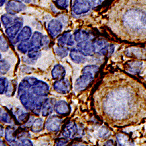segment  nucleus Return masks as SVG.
I'll return each mask as SVG.
<instances>
[{
  "instance_id": "13",
  "label": "nucleus",
  "mask_w": 146,
  "mask_h": 146,
  "mask_svg": "<svg viewBox=\"0 0 146 146\" xmlns=\"http://www.w3.org/2000/svg\"><path fill=\"white\" fill-rule=\"evenodd\" d=\"M54 110L59 115H65L69 112V106L66 101L61 100L54 104Z\"/></svg>"
},
{
  "instance_id": "34",
  "label": "nucleus",
  "mask_w": 146,
  "mask_h": 146,
  "mask_svg": "<svg viewBox=\"0 0 146 146\" xmlns=\"http://www.w3.org/2000/svg\"><path fill=\"white\" fill-rule=\"evenodd\" d=\"M108 132H109V131L106 128H105V127H103L100 129L99 132V137L101 138L106 137L108 133Z\"/></svg>"
},
{
  "instance_id": "5",
  "label": "nucleus",
  "mask_w": 146,
  "mask_h": 146,
  "mask_svg": "<svg viewBox=\"0 0 146 146\" xmlns=\"http://www.w3.org/2000/svg\"><path fill=\"white\" fill-rule=\"evenodd\" d=\"M26 9V6L21 1L11 0L9 1L5 6V10L8 14L14 15Z\"/></svg>"
},
{
  "instance_id": "28",
  "label": "nucleus",
  "mask_w": 146,
  "mask_h": 146,
  "mask_svg": "<svg viewBox=\"0 0 146 146\" xmlns=\"http://www.w3.org/2000/svg\"><path fill=\"white\" fill-rule=\"evenodd\" d=\"M9 48V46L7 41L3 36H1V50L2 52H6Z\"/></svg>"
},
{
  "instance_id": "22",
  "label": "nucleus",
  "mask_w": 146,
  "mask_h": 146,
  "mask_svg": "<svg viewBox=\"0 0 146 146\" xmlns=\"http://www.w3.org/2000/svg\"><path fill=\"white\" fill-rule=\"evenodd\" d=\"M43 121H44L41 118H38L35 120L31 127V131L33 133H39L42 131Z\"/></svg>"
},
{
  "instance_id": "33",
  "label": "nucleus",
  "mask_w": 146,
  "mask_h": 146,
  "mask_svg": "<svg viewBox=\"0 0 146 146\" xmlns=\"http://www.w3.org/2000/svg\"><path fill=\"white\" fill-rule=\"evenodd\" d=\"M50 39L47 36H44L41 40V47L46 48L48 47L49 44Z\"/></svg>"
},
{
  "instance_id": "11",
  "label": "nucleus",
  "mask_w": 146,
  "mask_h": 146,
  "mask_svg": "<svg viewBox=\"0 0 146 146\" xmlns=\"http://www.w3.org/2000/svg\"><path fill=\"white\" fill-rule=\"evenodd\" d=\"M32 31L31 29L29 26H26L21 29L18 35L14 41V44H15L23 41L29 40L32 36Z\"/></svg>"
},
{
  "instance_id": "21",
  "label": "nucleus",
  "mask_w": 146,
  "mask_h": 146,
  "mask_svg": "<svg viewBox=\"0 0 146 146\" xmlns=\"http://www.w3.org/2000/svg\"><path fill=\"white\" fill-rule=\"evenodd\" d=\"M32 47L30 41H23L19 44L17 46V49L22 53L26 54Z\"/></svg>"
},
{
  "instance_id": "39",
  "label": "nucleus",
  "mask_w": 146,
  "mask_h": 146,
  "mask_svg": "<svg viewBox=\"0 0 146 146\" xmlns=\"http://www.w3.org/2000/svg\"><path fill=\"white\" fill-rule=\"evenodd\" d=\"M13 1H21V2H24L26 3H29L30 2V0H13Z\"/></svg>"
},
{
  "instance_id": "6",
  "label": "nucleus",
  "mask_w": 146,
  "mask_h": 146,
  "mask_svg": "<svg viewBox=\"0 0 146 146\" xmlns=\"http://www.w3.org/2000/svg\"><path fill=\"white\" fill-rule=\"evenodd\" d=\"M62 22L57 19H52L48 25V31L53 39L56 38L62 32L63 29Z\"/></svg>"
},
{
  "instance_id": "32",
  "label": "nucleus",
  "mask_w": 146,
  "mask_h": 146,
  "mask_svg": "<svg viewBox=\"0 0 146 146\" xmlns=\"http://www.w3.org/2000/svg\"><path fill=\"white\" fill-rule=\"evenodd\" d=\"M1 120L5 123H11V120L10 119L9 116L6 112L2 113V115L1 114Z\"/></svg>"
},
{
  "instance_id": "3",
  "label": "nucleus",
  "mask_w": 146,
  "mask_h": 146,
  "mask_svg": "<svg viewBox=\"0 0 146 146\" xmlns=\"http://www.w3.org/2000/svg\"><path fill=\"white\" fill-rule=\"evenodd\" d=\"M91 8L86 0H74L72 5V10L76 15L86 13Z\"/></svg>"
},
{
  "instance_id": "15",
  "label": "nucleus",
  "mask_w": 146,
  "mask_h": 146,
  "mask_svg": "<svg viewBox=\"0 0 146 146\" xmlns=\"http://www.w3.org/2000/svg\"><path fill=\"white\" fill-rule=\"evenodd\" d=\"M15 128L13 126H8L5 131V139L9 143L12 145H17L18 143H16V137L15 136L14 133Z\"/></svg>"
},
{
  "instance_id": "29",
  "label": "nucleus",
  "mask_w": 146,
  "mask_h": 146,
  "mask_svg": "<svg viewBox=\"0 0 146 146\" xmlns=\"http://www.w3.org/2000/svg\"><path fill=\"white\" fill-rule=\"evenodd\" d=\"M117 139L119 142V144L121 146L126 145V144H129L128 143V138L124 135L122 134H118L117 136Z\"/></svg>"
},
{
  "instance_id": "10",
  "label": "nucleus",
  "mask_w": 146,
  "mask_h": 146,
  "mask_svg": "<svg viewBox=\"0 0 146 146\" xmlns=\"http://www.w3.org/2000/svg\"><path fill=\"white\" fill-rule=\"evenodd\" d=\"M54 90L61 94H66L70 90V83L68 79H64L55 82L54 84Z\"/></svg>"
},
{
  "instance_id": "30",
  "label": "nucleus",
  "mask_w": 146,
  "mask_h": 146,
  "mask_svg": "<svg viewBox=\"0 0 146 146\" xmlns=\"http://www.w3.org/2000/svg\"><path fill=\"white\" fill-rule=\"evenodd\" d=\"M69 0H56L55 2L58 7L66 9L69 5Z\"/></svg>"
},
{
  "instance_id": "14",
  "label": "nucleus",
  "mask_w": 146,
  "mask_h": 146,
  "mask_svg": "<svg viewBox=\"0 0 146 146\" xmlns=\"http://www.w3.org/2000/svg\"><path fill=\"white\" fill-rule=\"evenodd\" d=\"M69 56L71 60L75 63L81 64L84 62L85 58L78 49H72Z\"/></svg>"
},
{
  "instance_id": "18",
  "label": "nucleus",
  "mask_w": 146,
  "mask_h": 146,
  "mask_svg": "<svg viewBox=\"0 0 146 146\" xmlns=\"http://www.w3.org/2000/svg\"><path fill=\"white\" fill-rule=\"evenodd\" d=\"M43 36H44L41 33L38 31L34 32L30 40L32 46L41 48V40Z\"/></svg>"
},
{
  "instance_id": "16",
  "label": "nucleus",
  "mask_w": 146,
  "mask_h": 146,
  "mask_svg": "<svg viewBox=\"0 0 146 146\" xmlns=\"http://www.w3.org/2000/svg\"><path fill=\"white\" fill-rule=\"evenodd\" d=\"M77 131L78 129L76 124L71 122L66 126V129L63 133V135L66 138H72L76 135Z\"/></svg>"
},
{
  "instance_id": "20",
  "label": "nucleus",
  "mask_w": 146,
  "mask_h": 146,
  "mask_svg": "<svg viewBox=\"0 0 146 146\" xmlns=\"http://www.w3.org/2000/svg\"><path fill=\"white\" fill-rule=\"evenodd\" d=\"M40 48L36 46L32 47L28 52V57L34 61L37 60L41 55Z\"/></svg>"
},
{
  "instance_id": "31",
  "label": "nucleus",
  "mask_w": 146,
  "mask_h": 146,
  "mask_svg": "<svg viewBox=\"0 0 146 146\" xmlns=\"http://www.w3.org/2000/svg\"><path fill=\"white\" fill-rule=\"evenodd\" d=\"M91 6V8H95L102 4L104 0H86Z\"/></svg>"
},
{
  "instance_id": "7",
  "label": "nucleus",
  "mask_w": 146,
  "mask_h": 146,
  "mask_svg": "<svg viewBox=\"0 0 146 146\" xmlns=\"http://www.w3.org/2000/svg\"><path fill=\"white\" fill-rule=\"evenodd\" d=\"M77 49L84 56H92L95 53L93 43L90 40L83 41L77 44Z\"/></svg>"
},
{
  "instance_id": "24",
  "label": "nucleus",
  "mask_w": 146,
  "mask_h": 146,
  "mask_svg": "<svg viewBox=\"0 0 146 146\" xmlns=\"http://www.w3.org/2000/svg\"><path fill=\"white\" fill-rule=\"evenodd\" d=\"M68 49L65 46H58L54 49V53L57 56L62 59L66 57L68 54Z\"/></svg>"
},
{
  "instance_id": "1",
  "label": "nucleus",
  "mask_w": 146,
  "mask_h": 146,
  "mask_svg": "<svg viewBox=\"0 0 146 146\" xmlns=\"http://www.w3.org/2000/svg\"><path fill=\"white\" fill-rule=\"evenodd\" d=\"M124 24L136 31L146 30V12L139 9H131L123 17Z\"/></svg>"
},
{
  "instance_id": "40",
  "label": "nucleus",
  "mask_w": 146,
  "mask_h": 146,
  "mask_svg": "<svg viewBox=\"0 0 146 146\" xmlns=\"http://www.w3.org/2000/svg\"><path fill=\"white\" fill-rule=\"evenodd\" d=\"M6 0H1V7L3 6V5L5 4Z\"/></svg>"
},
{
  "instance_id": "23",
  "label": "nucleus",
  "mask_w": 146,
  "mask_h": 146,
  "mask_svg": "<svg viewBox=\"0 0 146 146\" xmlns=\"http://www.w3.org/2000/svg\"><path fill=\"white\" fill-rule=\"evenodd\" d=\"M72 34L70 31L65 32L62 35L58 37L57 39L58 46H65L67 44L68 41Z\"/></svg>"
},
{
  "instance_id": "26",
  "label": "nucleus",
  "mask_w": 146,
  "mask_h": 146,
  "mask_svg": "<svg viewBox=\"0 0 146 146\" xmlns=\"http://www.w3.org/2000/svg\"><path fill=\"white\" fill-rule=\"evenodd\" d=\"M1 21L4 27L6 28L13 23V19L11 17L7 14L3 15L1 17Z\"/></svg>"
},
{
  "instance_id": "9",
  "label": "nucleus",
  "mask_w": 146,
  "mask_h": 146,
  "mask_svg": "<svg viewBox=\"0 0 146 146\" xmlns=\"http://www.w3.org/2000/svg\"><path fill=\"white\" fill-rule=\"evenodd\" d=\"M95 53L101 55H104L108 52L110 45L107 41L102 39H98L93 42Z\"/></svg>"
},
{
  "instance_id": "36",
  "label": "nucleus",
  "mask_w": 146,
  "mask_h": 146,
  "mask_svg": "<svg viewBox=\"0 0 146 146\" xmlns=\"http://www.w3.org/2000/svg\"><path fill=\"white\" fill-rule=\"evenodd\" d=\"M74 40H74V37H73V36L71 35L69 37V39L68 41L67 45L68 46H72L75 44Z\"/></svg>"
},
{
  "instance_id": "38",
  "label": "nucleus",
  "mask_w": 146,
  "mask_h": 146,
  "mask_svg": "<svg viewBox=\"0 0 146 146\" xmlns=\"http://www.w3.org/2000/svg\"><path fill=\"white\" fill-rule=\"evenodd\" d=\"M115 51V46L113 44H111L109 46V50H108V54L109 55H111L113 54Z\"/></svg>"
},
{
  "instance_id": "19",
  "label": "nucleus",
  "mask_w": 146,
  "mask_h": 146,
  "mask_svg": "<svg viewBox=\"0 0 146 146\" xmlns=\"http://www.w3.org/2000/svg\"><path fill=\"white\" fill-rule=\"evenodd\" d=\"M53 102L51 99H46L43 104L42 108V115L47 116L52 113L53 111Z\"/></svg>"
},
{
  "instance_id": "41",
  "label": "nucleus",
  "mask_w": 146,
  "mask_h": 146,
  "mask_svg": "<svg viewBox=\"0 0 146 146\" xmlns=\"http://www.w3.org/2000/svg\"><path fill=\"white\" fill-rule=\"evenodd\" d=\"M112 143H111V141H108V142H107L106 143V144H105V145H108H108H109V146H110V145H112Z\"/></svg>"
},
{
  "instance_id": "4",
  "label": "nucleus",
  "mask_w": 146,
  "mask_h": 146,
  "mask_svg": "<svg viewBox=\"0 0 146 146\" xmlns=\"http://www.w3.org/2000/svg\"><path fill=\"white\" fill-rule=\"evenodd\" d=\"M23 27V23L19 19H15L13 25L9 26L5 30V33L10 41H13L17 34L20 31Z\"/></svg>"
},
{
  "instance_id": "12",
  "label": "nucleus",
  "mask_w": 146,
  "mask_h": 146,
  "mask_svg": "<svg viewBox=\"0 0 146 146\" xmlns=\"http://www.w3.org/2000/svg\"><path fill=\"white\" fill-rule=\"evenodd\" d=\"M52 77L54 80H61L65 79L66 70L64 67L60 64L55 65L51 72Z\"/></svg>"
},
{
  "instance_id": "35",
  "label": "nucleus",
  "mask_w": 146,
  "mask_h": 146,
  "mask_svg": "<svg viewBox=\"0 0 146 146\" xmlns=\"http://www.w3.org/2000/svg\"><path fill=\"white\" fill-rule=\"evenodd\" d=\"M21 144L23 146H32L33 143L30 140L27 139H24L21 140Z\"/></svg>"
},
{
  "instance_id": "2",
  "label": "nucleus",
  "mask_w": 146,
  "mask_h": 146,
  "mask_svg": "<svg viewBox=\"0 0 146 146\" xmlns=\"http://www.w3.org/2000/svg\"><path fill=\"white\" fill-rule=\"evenodd\" d=\"M98 70V67L94 65H90L85 67L82 69L83 74L78 78L75 84V90L81 91L86 88L93 80L94 75Z\"/></svg>"
},
{
  "instance_id": "17",
  "label": "nucleus",
  "mask_w": 146,
  "mask_h": 146,
  "mask_svg": "<svg viewBox=\"0 0 146 146\" xmlns=\"http://www.w3.org/2000/svg\"><path fill=\"white\" fill-rule=\"evenodd\" d=\"M73 37L76 42H80L83 41L89 40L90 35L86 31L78 30L74 32Z\"/></svg>"
},
{
  "instance_id": "37",
  "label": "nucleus",
  "mask_w": 146,
  "mask_h": 146,
  "mask_svg": "<svg viewBox=\"0 0 146 146\" xmlns=\"http://www.w3.org/2000/svg\"><path fill=\"white\" fill-rule=\"evenodd\" d=\"M67 143V141L65 139H60L56 143V145L57 146H64Z\"/></svg>"
},
{
  "instance_id": "27",
  "label": "nucleus",
  "mask_w": 146,
  "mask_h": 146,
  "mask_svg": "<svg viewBox=\"0 0 146 146\" xmlns=\"http://www.w3.org/2000/svg\"><path fill=\"white\" fill-rule=\"evenodd\" d=\"M1 73L5 75L9 70L10 66L8 62L5 60H1Z\"/></svg>"
},
{
  "instance_id": "8",
  "label": "nucleus",
  "mask_w": 146,
  "mask_h": 146,
  "mask_svg": "<svg viewBox=\"0 0 146 146\" xmlns=\"http://www.w3.org/2000/svg\"><path fill=\"white\" fill-rule=\"evenodd\" d=\"M62 121L57 116H50L46 119L45 127L48 131L57 132L60 129Z\"/></svg>"
},
{
  "instance_id": "25",
  "label": "nucleus",
  "mask_w": 146,
  "mask_h": 146,
  "mask_svg": "<svg viewBox=\"0 0 146 146\" xmlns=\"http://www.w3.org/2000/svg\"><path fill=\"white\" fill-rule=\"evenodd\" d=\"M9 82L8 79L5 77L1 78V94H3L4 93L8 92L9 90Z\"/></svg>"
}]
</instances>
